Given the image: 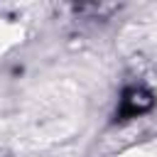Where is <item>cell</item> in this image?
<instances>
[{"mask_svg":"<svg viewBox=\"0 0 157 157\" xmlns=\"http://www.w3.org/2000/svg\"><path fill=\"white\" fill-rule=\"evenodd\" d=\"M152 105H155V98H152V93L147 88L130 86V88L123 91V98H120V105H118L115 118L118 120H130V118H137V115L147 113Z\"/></svg>","mask_w":157,"mask_h":157,"instance_id":"cell-1","label":"cell"}]
</instances>
